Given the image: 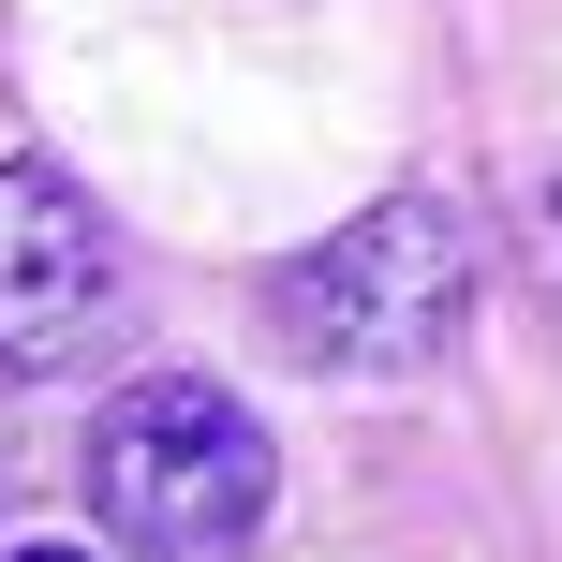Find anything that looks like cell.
I'll use <instances>...</instances> for the list:
<instances>
[{"label":"cell","mask_w":562,"mask_h":562,"mask_svg":"<svg viewBox=\"0 0 562 562\" xmlns=\"http://www.w3.org/2000/svg\"><path fill=\"white\" fill-rule=\"evenodd\" d=\"M518 252H533V281H548V311H562V148L533 178H518Z\"/></svg>","instance_id":"4"},{"label":"cell","mask_w":562,"mask_h":562,"mask_svg":"<svg viewBox=\"0 0 562 562\" xmlns=\"http://www.w3.org/2000/svg\"><path fill=\"white\" fill-rule=\"evenodd\" d=\"M281 504V445L193 370H148L89 415V518L134 562H237Z\"/></svg>","instance_id":"2"},{"label":"cell","mask_w":562,"mask_h":562,"mask_svg":"<svg viewBox=\"0 0 562 562\" xmlns=\"http://www.w3.org/2000/svg\"><path fill=\"white\" fill-rule=\"evenodd\" d=\"M459 326H474V207L459 193H370L340 237H311L267 281V340L340 385H400V370L459 356Z\"/></svg>","instance_id":"1"},{"label":"cell","mask_w":562,"mask_h":562,"mask_svg":"<svg viewBox=\"0 0 562 562\" xmlns=\"http://www.w3.org/2000/svg\"><path fill=\"white\" fill-rule=\"evenodd\" d=\"M0 562H89V548H0Z\"/></svg>","instance_id":"5"},{"label":"cell","mask_w":562,"mask_h":562,"mask_svg":"<svg viewBox=\"0 0 562 562\" xmlns=\"http://www.w3.org/2000/svg\"><path fill=\"white\" fill-rule=\"evenodd\" d=\"M119 326V237L59 164H0V370H75Z\"/></svg>","instance_id":"3"}]
</instances>
